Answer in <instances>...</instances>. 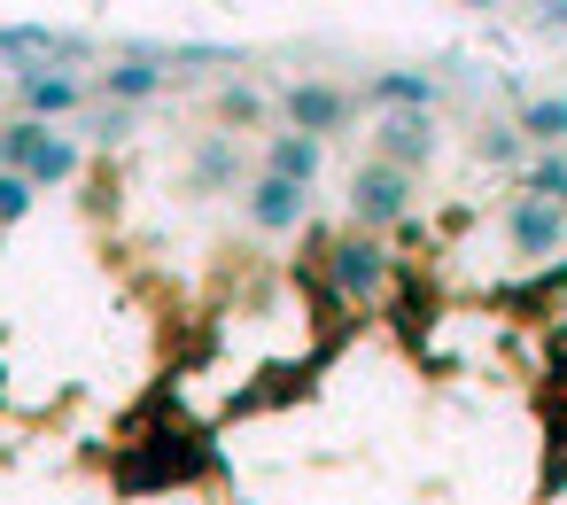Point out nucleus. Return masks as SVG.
Wrapping results in <instances>:
<instances>
[{
  "label": "nucleus",
  "instance_id": "f257e3e1",
  "mask_svg": "<svg viewBox=\"0 0 567 505\" xmlns=\"http://www.w3.org/2000/svg\"><path fill=\"white\" fill-rule=\"evenodd\" d=\"M327 280H334V296L350 303V311H365V303H381L389 296V280H396V257H389V241L381 234H334V249H327Z\"/></svg>",
  "mask_w": 567,
  "mask_h": 505
},
{
  "label": "nucleus",
  "instance_id": "f03ea898",
  "mask_svg": "<svg viewBox=\"0 0 567 505\" xmlns=\"http://www.w3.org/2000/svg\"><path fill=\"white\" fill-rule=\"evenodd\" d=\"M404 218H412V172L365 156V164L350 172V226H358V234H396Z\"/></svg>",
  "mask_w": 567,
  "mask_h": 505
},
{
  "label": "nucleus",
  "instance_id": "7ed1b4c3",
  "mask_svg": "<svg viewBox=\"0 0 567 505\" xmlns=\"http://www.w3.org/2000/svg\"><path fill=\"white\" fill-rule=\"evenodd\" d=\"M0 55L17 71H63V63H86L94 40L86 32H55V24H0Z\"/></svg>",
  "mask_w": 567,
  "mask_h": 505
},
{
  "label": "nucleus",
  "instance_id": "20e7f679",
  "mask_svg": "<svg viewBox=\"0 0 567 505\" xmlns=\"http://www.w3.org/2000/svg\"><path fill=\"white\" fill-rule=\"evenodd\" d=\"M435 110H381L373 117V156L381 164H396V172H420V164H435Z\"/></svg>",
  "mask_w": 567,
  "mask_h": 505
},
{
  "label": "nucleus",
  "instance_id": "39448f33",
  "mask_svg": "<svg viewBox=\"0 0 567 505\" xmlns=\"http://www.w3.org/2000/svg\"><path fill=\"white\" fill-rule=\"evenodd\" d=\"M241 210H249L257 234H296V226H311V187L272 179V172H249L241 179Z\"/></svg>",
  "mask_w": 567,
  "mask_h": 505
},
{
  "label": "nucleus",
  "instance_id": "423d86ee",
  "mask_svg": "<svg viewBox=\"0 0 567 505\" xmlns=\"http://www.w3.org/2000/svg\"><path fill=\"white\" fill-rule=\"evenodd\" d=\"M280 117H288V133L334 141V133L350 125V94L327 86V79H296V86H280Z\"/></svg>",
  "mask_w": 567,
  "mask_h": 505
},
{
  "label": "nucleus",
  "instance_id": "0eeeda50",
  "mask_svg": "<svg viewBox=\"0 0 567 505\" xmlns=\"http://www.w3.org/2000/svg\"><path fill=\"white\" fill-rule=\"evenodd\" d=\"M505 234H513V249H520V257H536V265H559L567 210H559V203H536V195H513V203H505Z\"/></svg>",
  "mask_w": 567,
  "mask_h": 505
},
{
  "label": "nucleus",
  "instance_id": "6e6552de",
  "mask_svg": "<svg viewBox=\"0 0 567 505\" xmlns=\"http://www.w3.org/2000/svg\"><path fill=\"white\" fill-rule=\"evenodd\" d=\"M17 94H24V110H32L40 125L86 110V79H71V71H17Z\"/></svg>",
  "mask_w": 567,
  "mask_h": 505
},
{
  "label": "nucleus",
  "instance_id": "1a4fd4ad",
  "mask_svg": "<svg viewBox=\"0 0 567 505\" xmlns=\"http://www.w3.org/2000/svg\"><path fill=\"white\" fill-rule=\"evenodd\" d=\"M319 164H327V141H311V133H272L265 141V172L272 179H296V187H319Z\"/></svg>",
  "mask_w": 567,
  "mask_h": 505
},
{
  "label": "nucleus",
  "instance_id": "9d476101",
  "mask_svg": "<svg viewBox=\"0 0 567 505\" xmlns=\"http://www.w3.org/2000/svg\"><path fill=\"white\" fill-rule=\"evenodd\" d=\"M156 86H164V48H133L117 71H102V94L110 102H148Z\"/></svg>",
  "mask_w": 567,
  "mask_h": 505
},
{
  "label": "nucleus",
  "instance_id": "9b49d317",
  "mask_svg": "<svg viewBox=\"0 0 567 505\" xmlns=\"http://www.w3.org/2000/svg\"><path fill=\"white\" fill-rule=\"evenodd\" d=\"M79 164H86V156H79V141L48 125V133L32 141V156H24V179H32V187H63V179H79Z\"/></svg>",
  "mask_w": 567,
  "mask_h": 505
},
{
  "label": "nucleus",
  "instance_id": "f8f14e48",
  "mask_svg": "<svg viewBox=\"0 0 567 505\" xmlns=\"http://www.w3.org/2000/svg\"><path fill=\"white\" fill-rule=\"evenodd\" d=\"M381 110H435L443 102V86H435V71H373V86H365Z\"/></svg>",
  "mask_w": 567,
  "mask_h": 505
},
{
  "label": "nucleus",
  "instance_id": "ddd939ff",
  "mask_svg": "<svg viewBox=\"0 0 567 505\" xmlns=\"http://www.w3.org/2000/svg\"><path fill=\"white\" fill-rule=\"evenodd\" d=\"M241 179V148H234V133H210L203 148H195V164H187V187L195 195H218V187H234Z\"/></svg>",
  "mask_w": 567,
  "mask_h": 505
},
{
  "label": "nucleus",
  "instance_id": "4468645a",
  "mask_svg": "<svg viewBox=\"0 0 567 505\" xmlns=\"http://www.w3.org/2000/svg\"><path fill=\"white\" fill-rule=\"evenodd\" d=\"M520 133L536 148H559L567 141V94H544V102H520Z\"/></svg>",
  "mask_w": 567,
  "mask_h": 505
},
{
  "label": "nucleus",
  "instance_id": "2eb2a0df",
  "mask_svg": "<svg viewBox=\"0 0 567 505\" xmlns=\"http://www.w3.org/2000/svg\"><path fill=\"white\" fill-rule=\"evenodd\" d=\"M520 195H536V203H559V210H567V148H544V156L520 172Z\"/></svg>",
  "mask_w": 567,
  "mask_h": 505
},
{
  "label": "nucleus",
  "instance_id": "dca6fc26",
  "mask_svg": "<svg viewBox=\"0 0 567 505\" xmlns=\"http://www.w3.org/2000/svg\"><path fill=\"white\" fill-rule=\"evenodd\" d=\"M559 288H567V265H544L536 280H520V288H497V303H505V311H536V303H544V296H559Z\"/></svg>",
  "mask_w": 567,
  "mask_h": 505
},
{
  "label": "nucleus",
  "instance_id": "f3484780",
  "mask_svg": "<svg viewBox=\"0 0 567 505\" xmlns=\"http://www.w3.org/2000/svg\"><path fill=\"white\" fill-rule=\"evenodd\" d=\"M218 117H226V125H257V117H265V94H257L249 79H234V86L218 94Z\"/></svg>",
  "mask_w": 567,
  "mask_h": 505
},
{
  "label": "nucleus",
  "instance_id": "a211bd4d",
  "mask_svg": "<svg viewBox=\"0 0 567 505\" xmlns=\"http://www.w3.org/2000/svg\"><path fill=\"white\" fill-rule=\"evenodd\" d=\"M32 203H40V187H32L24 172H0V226H17Z\"/></svg>",
  "mask_w": 567,
  "mask_h": 505
},
{
  "label": "nucleus",
  "instance_id": "6ab92c4d",
  "mask_svg": "<svg viewBox=\"0 0 567 505\" xmlns=\"http://www.w3.org/2000/svg\"><path fill=\"white\" fill-rule=\"evenodd\" d=\"M520 156V125H489L482 133V164H513Z\"/></svg>",
  "mask_w": 567,
  "mask_h": 505
},
{
  "label": "nucleus",
  "instance_id": "aec40b11",
  "mask_svg": "<svg viewBox=\"0 0 567 505\" xmlns=\"http://www.w3.org/2000/svg\"><path fill=\"white\" fill-rule=\"evenodd\" d=\"M544 24H567V0H544Z\"/></svg>",
  "mask_w": 567,
  "mask_h": 505
}]
</instances>
